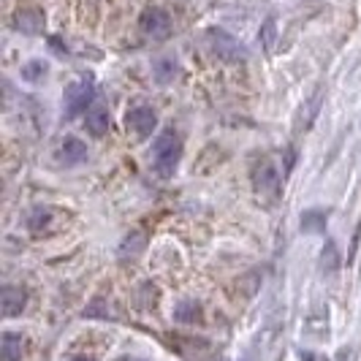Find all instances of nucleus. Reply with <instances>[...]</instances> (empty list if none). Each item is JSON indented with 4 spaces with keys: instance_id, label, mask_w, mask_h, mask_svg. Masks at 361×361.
<instances>
[{
    "instance_id": "4",
    "label": "nucleus",
    "mask_w": 361,
    "mask_h": 361,
    "mask_svg": "<svg viewBox=\"0 0 361 361\" xmlns=\"http://www.w3.org/2000/svg\"><path fill=\"white\" fill-rule=\"evenodd\" d=\"M207 41H209L212 54L220 57V60H226V63H239V60L247 57V49H245L234 36H228L226 30H220V27H212V30L207 33Z\"/></svg>"
},
{
    "instance_id": "12",
    "label": "nucleus",
    "mask_w": 361,
    "mask_h": 361,
    "mask_svg": "<svg viewBox=\"0 0 361 361\" xmlns=\"http://www.w3.org/2000/svg\"><path fill=\"white\" fill-rule=\"evenodd\" d=\"M326 223H329V212L326 209H307L302 215V231H307V234H324Z\"/></svg>"
},
{
    "instance_id": "2",
    "label": "nucleus",
    "mask_w": 361,
    "mask_h": 361,
    "mask_svg": "<svg viewBox=\"0 0 361 361\" xmlns=\"http://www.w3.org/2000/svg\"><path fill=\"white\" fill-rule=\"evenodd\" d=\"M250 180H253L255 193L264 201L280 199V193H283V174H280V169L274 166L269 155L255 158L253 169H250Z\"/></svg>"
},
{
    "instance_id": "14",
    "label": "nucleus",
    "mask_w": 361,
    "mask_h": 361,
    "mask_svg": "<svg viewBox=\"0 0 361 361\" xmlns=\"http://www.w3.org/2000/svg\"><path fill=\"white\" fill-rule=\"evenodd\" d=\"M49 226H52V209H49V207H36V209H30V215H27V228H30L33 234H44Z\"/></svg>"
},
{
    "instance_id": "11",
    "label": "nucleus",
    "mask_w": 361,
    "mask_h": 361,
    "mask_svg": "<svg viewBox=\"0 0 361 361\" xmlns=\"http://www.w3.org/2000/svg\"><path fill=\"white\" fill-rule=\"evenodd\" d=\"M25 353V337L14 334V331H6L3 334V343H0V356L3 361H22Z\"/></svg>"
},
{
    "instance_id": "7",
    "label": "nucleus",
    "mask_w": 361,
    "mask_h": 361,
    "mask_svg": "<svg viewBox=\"0 0 361 361\" xmlns=\"http://www.w3.org/2000/svg\"><path fill=\"white\" fill-rule=\"evenodd\" d=\"M44 25H47V17L33 3H25V6H19L17 11H14V27H17L19 33H25V36L44 33Z\"/></svg>"
},
{
    "instance_id": "15",
    "label": "nucleus",
    "mask_w": 361,
    "mask_h": 361,
    "mask_svg": "<svg viewBox=\"0 0 361 361\" xmlns=\"http://www.w3.org/2000/svg\"><path fill=\"white\" fill-rule=\"evenodd\" d=\"M340 267V253H337V245L334 242H326L324 253H321V271L326 274H334Z\"/></svg>"
},
{
    "instance_id": "19",
    "label": "nucleus",
    "mask_w": 361,
    "mask_h": 361,
    "mask_svg": "<svg viewBox=\"0 0 361 361\" xmlns=\"http://www.w3.org/2000/svg\"><path fill=\"white\" fill-rule=\"evenodd\" d=\"M271 33H274V22H267V47H271Z\"/></svg>"
},
{
    "instance_id": "13",
    "label": "nucleus",
    "mask_w": 361,
    "mask_h": 361,
    "mask_svg": "<svg viewBox=\"0 0 361 361\" xmlns=\"http://www.w3.org/2000/svg\"><path fill=\"white\" fill-rule=\"evenodd\" d=\"M174 318L180 324H196L201 318V305L196 299H182V302H177V307H174Z\"/></svg>"
},
{
    "instance_id": "16",
    "label": "nucleus",
    "mask_w": 361,
    "mask_h": 361,
    "mask_svg": "<svg viewBox=\"0 0 361 361\" xmlns=\"http://www.w3.org/2000/svg\"><path fill=\"white\" fill-rule=\"evenodd\" d=\"M44 73H47V63L44 60H30V63L22 66V79H27V82L44 79Z\"/></svg>"
},
{
    "instance_id": "1",
    "label": "nucleus",
    "mask_w": 361,
    "mask_h": 361,
    "mask_svg": "<svg viewBox=\"0 0 361 361\" xmlns=\"http://www.w3.org/2000/svg\"><path fill=\"white\" fill-rule=\"evenodd\" d=\"M180 161H182V136L174 128H169V130H163L161 136L155 139V145H152V166H155V171L161 177H171L177 171Z\"/></svg>"
},
{
    "instance_id": "8",
    "label": "nucleus",
    "mask_w": 361,
    "mask_h": 361,
    "mask_svg": "<svg viewBox=\"0 0 361 361\" xmlns=\"http://www.w3.org/2000/svg\"><path fill=\"white\" fill-rule=\"evenodd\" d=\"M27 307V290L22 286H3L0 288V312L3 318H17Z\"/></svg>"
},
{
    "instance_id": "9",
    "label": "nucleus",
    "mask_w": 361,
    "mask_h": 361,
    "mask_svg": "<svg viewBox=\"0 0 361 361\" xmlns=\"http://www.w3.org/2000/svg\"><path fill=\"white\" fill-rule=\"evenodd\" d=\"M85 128H87V133L95 136V139H101V136H106L109 128H111V114H109V109L104 104H92L87 109V114H85Z\"/></svg>"
},
{
    "instance_id": "21",
    "label": "nucleus",
    "mask_w": 361,
    "mask_h": 361,
    "mask_svg": "<svg viewBox=\"0 0 361 361\" xmlns=\"http://www.w3.org/2000/svg\"><path fill=\"white\" fill-rule=\"evenodd\" d=\"M117 361H142V359H117Z\"/></svg>"
},
{
    "instance_id": "20",
    "label": "nucleus",
    "mask_w": 361,
    "mask_h": 361,
    "mask_svg": "<svg viewBox=\"0 0 361 361\" xmlns=\"http://www.w3.org/2000/svg\"><path fill=\"white\" fill-rule=\"evenodd\" d=\"M71 361H92V359H90V356H73Z\"/></svg>"
},
{
    "instance_id": "18",
    "label": "nucleus",
    "mask_w": 361,
    "mask_h": 361,
    "mask_svg": "<svg viewBox=\"0 0 361 361\" xmlns=\"http://www.w3.org/2000/svg\"><path fill=\"white\" fill-rule=\"evenodd\" d=\"M145 234H139V231H133V239L128 236L126 239V245L120 247V253H123V258H128V255H139V250L145 247Z\"/></svg>"
},
{
    "instance_id": "5",
    "label": "nucleus",
    "mask_w": 361,
    "mask_h": 361,
    "mask_svg": "<svg viewBox=\"0 0 361 361\" xmlns=\"http://www.w3.org/2000/svg\"><path fill=\"white\" fill-rule=\"evenodd\" d=\"M139 27H142V33L147 38H152V41H166V38L171 36V17L158 8V6H149L142 11V17H139Z\"/></svg>"
},
{
    "instance_id": "10",
    "label": "nucleus",
    "mask_w": 361,
    "mask_h": 361,
    "mask_svg": "<svg viewBox=\"0 0 361 361\" xmlns=\"http://www.w3.org/2000/svg\"><path fill=\"white\" fill-rule=\"evenodd\" d=\"M87 145H82L76 136H66L63 142H60V152H57V158L60 163H66V166H79V163L87 161Z\"/></svg>"
},
{
    "instance_id": "17",
    "label": "nucleus",
    "mask_w": 361,
    "mask_h": 361,
    "mask_svg": "<svg viewBox=\"0 0 361 361\" xmlns=\"http://www.w3.org/2000/svg\"><path fill=\"white\" fill-rule=\"evenodd\" d=\"M155 76H158L161 85L171 82V79L177 76V63H174V60H158V63H155Z\"/></svg>"
},
{
    "instance_id": "6",
    "label": "nucleus",
    "mask_w": 361,
    "mask_h": 361,
    "mask_svg": "<svg viewBox=\"0 0 361 361\" xmlns=\"http://www.w3.org/2000/svg\"><path fill=\"white\" fill-rule=\"evenodd\" d=\"M126 128L128 133H133L136 139H147L158 128V114L149 106H133L126 114Z\"/></svg>"
},
{
    "instance_id": "3",
    "label": "nucleus",
    "mask_w": 361,
    "mask_h": 361,
    "mask_svg": "<svg viewBox=\"0 0 361 361\" xmlns=\"http://www.w3.org/2000/svg\"><path fill=\"white\" fill-rule=\"evenodd\" d=\"M92 98H95V82H92V76L76 79L63 92V114L66 117H76L79 111H87L95 104Z\"/></svg>"
}]
</instances>
